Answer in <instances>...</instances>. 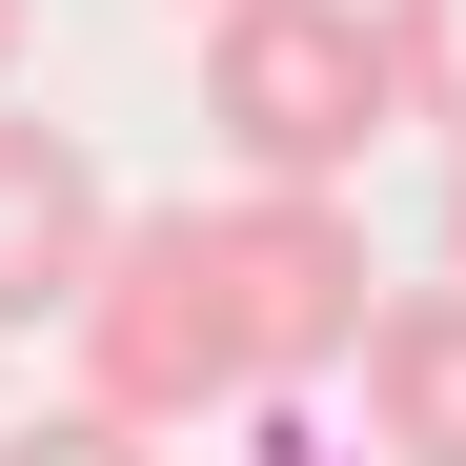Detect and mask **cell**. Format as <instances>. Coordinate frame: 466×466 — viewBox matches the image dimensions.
I'll use <instances>...</instances> for the list:
<instances>
[{
  "label": "cell",
  "mask_w": 466,
  "mask_h": 466,
  "mask_svg": "<svg viewBox=\"0 0 466 466\" xmlns=\"http://www.w3.org/2000/svg\"><path fill=\"white\" fill-rule=\"evenodd\" d=\"M446 284H466V142H446Z\"/></svg>",
  "instance_id": "7"
},
{
  "label": "cell",
  "mask_w": 466,
  "mask_h": 466,
  "mask_svg": "<svg viewBox=\"0 0 466 466\" xmlns=\"http://www.w3.org/2000/svg\"><path fill=\"white\" fill-rule=\"evenodd\" d=\"M0 466H163V446L102 426V406H41V426H0Z\"/></svg>",
  "instance_id": "6"
},
{
  "label": "cell",
  "mask_w": 466,
  "mask_h": 466,
  "mask_svg": "<svg viewBox=\"0 0 466 466\" xmlns=\"http://www.w3.org/2000/svg\"><path fill=\"white\" fill-rule=\"evenodd\" d=\"M365 426L406 446V466H466V284H385L365 304Z\"/></svg>",
  "instance_id": "4"
},
{
  "label": "cell",
  "mask_w": 466,
  "mask_h": 466,
  "mask_svg": "<svg viewBox=\"0 0 466 466\" xmlns=\"http://www.w3.org/2000/svg\"><path fill=\"white\" fill-rule=\"evenodd\" d=\"M365 304H385L365 203H284V183L163 203L82 284V406L102 426H183V406H244V385L365 365Z\"/></svg>",
  "instance_id": "1"
},
{
  "label": "cell",
  "mask_w": 466,
  "mask_h": 466,
  "mask_svg": "<svg viewBox=\"0 0 466 466\" xmlns=\"http://www.w3.org/2000/svg\"><path fill=\"white\" fill-rule=\"evenodd\" d=\"M203 122H223V163H244V183L345 203V163L406 122L385 0H223V21H203Z\"/></svg>",
  "instance_id": "2"
},
{
  "label": "cell",
  "mask_w": 466,
  "mask_h": 466,
  "mask_svg": "<svg viewBox=\"0 0 466 466\" xmlns=\"http://www.w3.org/2000/svg\"><path fill=\"white\" fill-rule=\"evenodd\" d=\"M203 21H223V0H203Z\"/></svg>",
  "instance_id": "9"
},
{
  "label": "cell",
  "mask_w": 466,
  "mask_h": 466,
  "mask_svg": "<svg viewBox=\"0 0 466 466\" xmlns=\"http://www.w3.org/2000/svg\"><path fill=\"white\" fill-rule=\"evenodd\" d=\"M385 61H406V122L466 142V0H385Z\"/></svg>",
  "instance_id": "5"
},
{
  "label": "cell",
  "mask_w": 466,
  "mask_h": 466,
  "mask_svg": "<svg viewBox=\"0 0 466 466\" xmlns=\"http://www.w3.org/2000/svg\"><path fill=\"white\" fill-rule=\"evenodd\" d=\"M0 82H21V0H0Z\"/></svg>",
  "instance_id": "8"
},
{
  "label": "cell",
  "mask_w": 466,
  "mask_h": 466,
  "mask_svg": "<svg viewBox=\"0 0 466 466\" xmlns=\"http://www.w3.org/2000/svg\"><path fill=\"white\" fill-rule=\"evenodd\" d=\"M102 244H122V203L82 163V122H21V102H0V345H21V325H82Z\"/></svg>",
  "instance_id": "3"
}]
</instances>
